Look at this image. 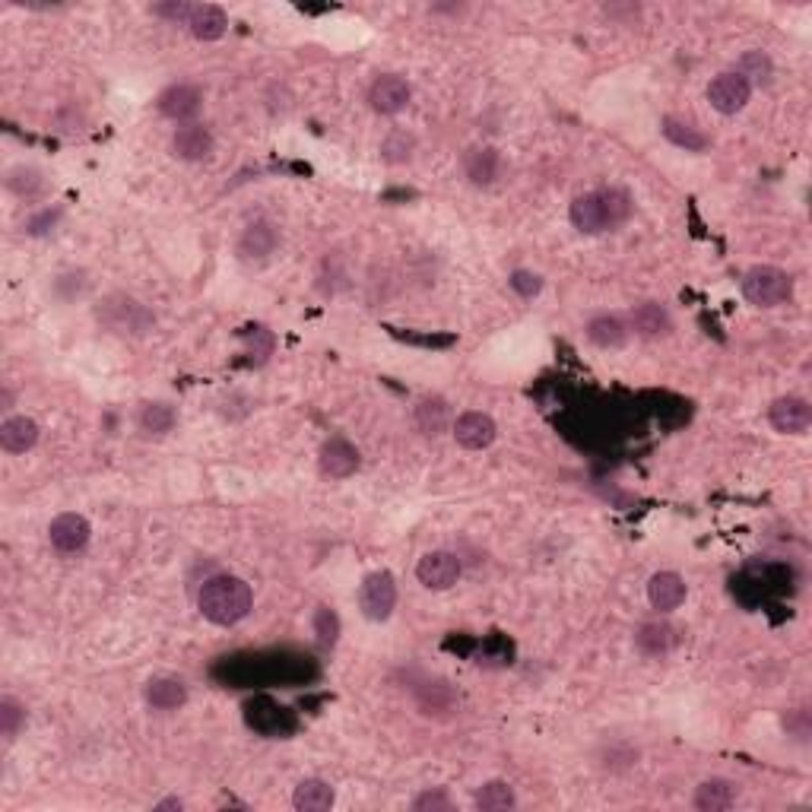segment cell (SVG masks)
<instances>
[{"mask_svg":"<svg viewBox=\"0 0 812 812\" xmlns=\"http://www.w3.org/2000/svg\"><path fill=\"white\" fill-rule=\"evenodd\" d=\"M571 226L584 235H600V232H613L619 226L629 223L632 216V197L622 188H600V191H587L575 197L571 203Z\"/></svg>","mask_w":812,"mask_h":812,"instance_id":"1","label":"cell"},{"mask_svg":"<svg viewBox=\"0 0 812 812\" xmlns=\"http://www.w3.org/2000/svg\"><path fill=\"white\" fill-rule=\"evenodd\" d=\"M197 606L203 619L213 625H238L254 606L251 584L235 575H213L200 584Z\"/></svg>","mask_w":812,"mask_h":812,"instance_id":"2","label":"cell"},{"mask_svg":"<svg viewBox=\"0 0 812 812\" xmlns=\"http://www.w3.org/2000/svg\"><path fill=\"white\" fill-rule=\"evenodd\" d=\"M96 318L102 327H108L112 334H121V337H143L156 327L153 311L143 302H137L134 295H124V292L105 295L96 308Z\"/></svg>","mask_w":812,"mask_h":812,"instance_id":"3","label":"cell"},{"mask_svg":"<svg viewBox=\"0 0 812 812\" xmlns=\"http://www.w3.org/2000/svg\"><path fill=\"white\" fill-rule=\"evenodd\" d=\"M743 295L755 308H778L793 295V280L787 270L762 264L743 276Z\"/></svg>","mask_w":812,"mask_h":812,"instance_id":"4","label":"cell"},{"mask_svg":"<svg viewBox=\"0 0 812 812\" xmlns=\"http://www.w3.org/2000/svg\"><path fill=\"white\" fill-rule=\"evenodd\" d=\"M397 606V581L391 571H372L362 584H359V609L365 619L384 622L394 613Z\"/></svg>","mask_w":812,"mask_h":812,"instance_id":"5","label":"cell"},{"mask_svg":"<svg viewBox=\"0 0 812 812\" xmlns=\"http://www.w3.org/2000/svg\"><path fill=\"white\" fill-rule=\"evenodd\" d=\"M749 99H752V86L736 70L717 73V77L708 83V102H711L714 112H721V115L743 112V108L749 105Z\"/></svg>","mask_w":812,"mask_h":812,"instance_id":"6","label":"cell"},{"mask_svg":"<svg viewBox=\"0 0 812 812\" xmlns=\"http://www.w3.org/2000/svg\"><path fill=\"white\" fill-rule=\"evenodd\" d=\"M460 571H464V565H460L457 552H451V549H432V552H426V556L419 559L416 578H419L422 587H429V590H448V587L457 584Z\"/></svg>","mask_w":812,"mask_h":812,"instance_id":"7","label":"cell"},{"mask_svg":"<svg viewBox=\"0 0 812 812\" xmlns=\"http://www.w3.org/2000/svg\"><path fill=\"white\" fill-rule=\"evenodd\" d=\"M89 537H92V527L83 514L77 511H64L58 518L51 521L48 527V540L51 546L61 552V556H73V552H83L89 546Z\"/></svg>","mask_w":812,"mask_h":812,"instance_id":"8","label":"cell"},{"mask_svg":"<svg viewBox=\"0 0 812 812\" xmlns=\"http://www.w3.org/2000/svg\"><path fill=\"white\" fill-rule=\"evenodd\" d=\"M413 99V89L397 73H384L372 86H368V105L378 115H400Z\"/></svg>","mask_w":812,"mask_h":812,"instance_id":"9","label":"cell"},{"mask_svg":"<svg viewBox=\"0 0 812 812\" xmlns=\"http://www.w3.org/2000/svg\"><path fill=\"white\" fill-rule=\"evenodd\" d=\"M362 464V457H359V448L353 445V441H346L340 435L334 438H327L324 445H321V457H318V467L327 479H346V476H353Z\"/></svg>","mask_w":812,"mask_h":812,"instance_id":"10","label":"cell"},{"mask_svg":"<svg viewBox=\"0 0 812 812\" xmlns=\"http://www.w3.org/2000/svg\"><path fill=\"white\" fill-rule=\"evenodd\" d=\"M276 248H280V229L270 219H257L238 238V257L245 264H264Z\"/></svg>","mask_w":812,"mask_h":812,"instance_id":"11","label":"cell"},{"mask_svg":"<svg viewBox=\"0 0 812 812\" xmlns=\"http://www.w3.org/2000/svg\"><path fill=\"white\" fill-rule=\"evenodd\" d=\"M768 419L784 435H803L812 426V406L803 397H778L771 403Z\"/></svg>","mask_w":812,"mask_h":812,"instance_id":"12","label":"cell"},{"mask_svg":"<svg viewBox=\"0 0 812 812\" xmlns=\"http://www.w3.org/2000/svg\"><path fill=\"white\" fill-rule=\"evenodd\" d=\"M454 438H457V445L460 448H467V451H483L489 448L498 429H495V419L489 413H479V410H470L464 416H457L454 422Z\"/></svg>","mask_w":812,"mask_h":812,"instance_id":"13","label":"cell"},{"mask_svg":"<svg viewBox=\"0 0 812 812\" xmlns=\"http://www.w3.org/2000/svg\"><path fill=\"white\" fill-rule=\"evenodd\" d=\"M156 105H159V112L165 118L188 121L191 124V118L200 112V105H203V92L194 83H175V86H169V89L162 92Z\"/></svg>","mask_w":812,"mask_h":812,"instance_id":"14","label":"cell"},{"mask_svg":"<svg viewBox=\"0 0 812 812\" xmlns=\"http://www.w3.org/2000/svg\"><path fill=\"white\" fill-rule=\"evenodd\" d=\"M184 26H188V32L194 35V39L216 42V39H223V35H226L229 16H226L223 7H216V4H191V13H188V20H184Z\"/></svg>","mask_w":812,"mask_h":812,"instance_id":"15","label":"cell"},{"mask_svg":"<svg viewBox=\"0 0 812 812\" xmlns=\"http://www.w3.org/2000/svg\"><path fill=\"white\" fill-rule=\"evenodd\" d=\"M172 153L184 162H200L213 153V134L203 124H181L172 134Z\"/></svg>","mask_w":812,"mask_h":812,"instance_id":"16","label":"cell"},{"mask_svg":"<svg viewBox=\"0 0 812 812\" xmlns=\"http://www.w3.org/2000/svg\"><path fill=\"white\" fill-rule=\"evenodd\" d=\"M39 445V422L29 416H7L0 422V448L7 454H26Z\"/></svg>","mask_w":812,"mask_h":812,"instance_id":"17","label":"cell"},{"mask_svg":"<svg viewBox=\"0 0 812 812\" xmlns=\"http://www.w3.org/2000/svg\"><path fill=\"white\" fill-rule=\"evenodd\" d=\"M648 600L657 613H673L686 600V581L676 571H657L648 581Z\"/></svg>","mask_w":812,"mask_h":812,"instance_id":"18","label":"cell"},{"mask_svg":"<svg viewBox=\"0 0 812 812\" xmlns=\"http://www.w3.org/2000/svg\"><path fill=\"white\" fill-rule=\"evenodd\" d=\"M464 172L479 188H489V184L502 175V156L492 146H473L464 153Z\"/></svg>","mask_w":812,"mask_h":812,"instance_id":"19","label":"cell"},{"mask_svg":"<svg viewBox=\"0 0 812 812\" xmlns=\"http://www.w3.org/2000/svg\"><path fill=\"white\" fill-rule=\"evenodd\" d=\"M736 784L727 778H708L695 787V809L698 812H724L736 803Z\"/></svg>","mask_w":812,"mask_h":812,"instance_id":"20","label":"cell"},{"mask_svg":"<svg viewBox=\"0 0 812 812\" xmlns=\"http://www.w3.org/2000/svg\"><path fill=\"white\" fill-rule=\"evenodd\" d=\"M635 644L644 657H667L673 648H676V629L670 622H644L638 635H635Z\"/></svg>","mask_w":812,"mask_h":812,"instance_id":"21","label":"cell"},{"mask_svg":"<svg viewBox=\"0 0 812 812\" xmlns=\"http://www.w3.org/2000/svg\"><path fill=\"white\" fill-rule=\"evenodd\" d=\"M146 701H150V708L156 711H178L184 701H188V689H184V682L175 676H159L146 682Z\"/></svg>","mask_w":812,"mask_h":812,"instance_id":"22","label":"cell"},{"mask_svg":"<svg viewBox=\"0 0 812 812\" xmlns=\"http://www.w3.org/2000/svg\"><path fill=\"white\" fill-rule=\"evenodd\" d=\"M334 787L321 778H305L292 793V806L299 812H327L334 806Z\"/></svg>","mask_w":812,"mask_h":812,"instance_id":"23","label":"cell"},{"mask_svg":"<svg viewBox=\"0 0 812 812\" xmlns=\"http://www.w3.org/2000/svg\"><path fill=\"white\" fill-rule=\"evenodd\" d=\"M416 426L422 435H429V438H438L441 432H445L451 426V406L448 400H441V397H422L416 403Z\"/></svg>","mask_w":812,"mask_h":812,"instance_id":"24","label":"cell"},{"mask_svg":"<svg viewBox=\"0 0 812 812\" xmlns=\"http://www.w3.org/2000/svg\"><path fill=\"white\" fill-rule=\"evenodd\" d=\"M632 327L638 330L641 337H663V334H670V330H673V318L660 302H641L632 311Z\"/></svg>","mask_w":812,"mask_h":812,"instance_id":"25","label":"cell"},{"mask_svg":"<svg viewBox=\"0 0 812 812\" xmlns=\"http://www.w3.org/2000/svg\"><path fill=\"white\" fill-rule=\"evenodd\" d=\"M587 340L600 349H619L629 340V330L616 315H597L587 321Z\"/></svg>","mask_w":812,"mask_h":812,"instance_id":"26","label":"cell"},{"mask_svg":"<svg viewBox=\"0 0 812 812\" xmlns=\"http://www.w3.org/2000/svg\"><path fill=\"white\" fill-rule=\"evenodd\" d=\"M663 137H667L673 146H679V150H686V153H705L708 150V137L698 131L695 124L689 121H679V118H663Z\"/></svg>","mask_w":812,"mask_h":812,"instance_id":"27","label":"cell"},{"mask_svg":"<svg viewBox=\"0 0 812 812\" xmlns=\"http://www.w3.org/2000/svg\"><path fill=\"white\" fill-rule=\"evenodd\" d=\"M473 803L479 812H508L518 806V793H514V787L508 781H486L476 790Z\"/></svg>","mask_w":812,"mask_h":812,"instance_id":"28","label":"cell"},{"mask_svg":"<svg viewBox=\"0 0 812 812\" xmlns=\"http://www.w3.org/2000/svg\"><path fill=\"white\" fill-rule=\"evenodd\" d=\"M137 426L143 435H169L172 426H175V410L169 403H143L140 413H137Z\"/></svg>","mask_w":812,"mask_h":812,"instance_id":"29","label":"cell"},{"mask_svg":"<svg viewBox=\"0 0 812 812\" xmlns=\"http://www.w3.org/2000/svg\"><path fill=\"white\" fill-rule=\"evenodd\" d=\"M733 70L740 73V77H743L749 86H765V83L771 80V73H774L771 58H768L765 51H743V54H740V61H736Z\"/></svg>","mask_w":812,"mask_h":812,"instance_id":"30","label":"cell"},{"mask_svg":"<svg viewBox=\"0 0 812 812\" xmlns=\"http://www.w3.org/2000/svg\"><path fill=\"white\" fill-rule=\"evenodd\" d=\"M416 153V137L413 134H406V131H391L384 137L381 143V159L387 165H403V162H410Z\"/></svg>","mask_w":812,"mask_h":812,"instance_id":"31","label":"cell"},{"mask_svg":"<svg viewBox=\"0 0 812 812\" xmlns=\"http://www.w3.org/2000/svg\"><path fill=\"white\" fill-rule=\"evenodd\" d=\"M23 724H26V708L20 705V701H16L13 695L0 698V733H4V740H13Z\"/></svg>","mask_w":812,"mask_h":812,"instance_id":"32","label":"cell"},{"mask_svg":"<svg viewBox=\"0 0 812 812\" xmlns=\"http://www.w3.org/2000/svg\"><path fill=\"white\" fill-rule=\"evenodd\" d=\"M315 635L324 648H334L340 638V616L330 606H318L315 609Z\"/></svg>","mask_w":812,"mask_h":812,"instance_id":"33","label":"cell"},{"mask_svg":"<svg viewBox=\"0 0 812 812\" xmlns=\"http://www.w3.org/2000/svg\"><path fill=\"white\" fill-rule=\"evenodd\" d=\"M42 175L35 172V169H13L10 178H7V188L13 194H20V197H32V194H39L42 191Z\"/></svg>","mask_w":812,"mask_h":812,"instance_id":"34","label":"cell"},{"mask_svg":"<svg viewBox=\"0 0 812 812\" xmlns=\"http://www.w3.org/2000/svg\"><path fill=\"white\" fill-rule=\"evenodd\" d=\"M413 809L416 812H448V809H454V803H451V797L441 787H435V790H422L419 797L413 800Z\"/></svg>","mask_w":812,"mask_h":812,"instance_id":"35","label":"cell"},{"mask_svg":"<svg viewBox=\"0 0 812 812\" xmlns=\"http://www.w3.org/2000/svg\"><path fill=\"white\" fill-rule=\"evenodd\" d=\"M508 283H511L514 292L521 295V299H533V295H540V289H543V280L530 270H514Z\"/></svg>","mask_w":812,"mask_h":812,"instance_id":"36","label":"cell"},{"mask_svg":"<svg viewBox=\"0 0 812 812\" xmlns=\"http://www.w3.org/2000/svg\"><path fill=\"white\" fill-rule=\"evenodd\" d=\"M54 219H58V210H54V213H51V210H45L42 216H35L32 223H29V232H32V235H42V232H48V226H54Z\"/></svg>","mask_w":812,"mask_h":812,"instance_id":"37","label":"cell"},{"mask_svg":"<svg viewBox=\"0 0 812 812\" xmlns=\"http://www.w3.org/2000/svg\"><path fill=\"white\" fill-rule=\"evenodd\" d=\"M181 806H184V803H181L178 797H169V800H162V803H156L153 809H156V812H165V809H181Z\"/></svg>","mask_w":812,"mask_h":812,"instance_id":"38","label":"cell"}]
</instances>
